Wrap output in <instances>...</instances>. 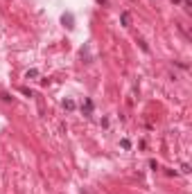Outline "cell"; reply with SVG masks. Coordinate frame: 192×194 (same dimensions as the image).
Listing matches in <instances>:
<instances>
[{
	"instance_id": "obj_6",
	"label": "cell",
	"mask_w": 192,
	"mask_h": 194,
	"mask_svg": "<svg viewBox=\"0 0 192 194\" xmlns=\"http://www.w3.org/2000/svg\"><path fill=\"white\" fill-rule=\"evenodd\" d=\"M183 7H186V11H188V14L192 11V5H190V0H183Z\"/></svg>"
},
{
	"instance_id": "obj_2",
	"label": "cell",
	"mask_w": 192,
	"mask_h": 194,
	"mask_svg": "<svg viewBox=\"0 0 192 194\" xmlns=\"http://www.w3.org/2000/svg\"><path fill=\"white\" fill-rule=\"evenodd\" d=\"M120 20H122V25L127 27V25H129V20H131V16H129L127 11H122V16H120Z\"/></svg>"
},
{
	"instance_id": "obj_3",
	"label": "cell",
	"mask_w": 192,
	"mask_h": 194,
	"mask_svg": "<svg viewBox=\"0 0 192 194\" xmlns=\"http://www.w3.org/2000/svg\"><path fill=\"white\" fill-rule=\"evenodd\" d=\"M63 109H66V111H73V109H75V102H73V99H66V102H63Z\"/></svg>"
},
{
	"instance_id": "obj_7",
	"label": "cell",
	"mask_w": 192,
	"mask_h": 194,
	"mask_svg": "<svg viewBox=\"0 0 192 194\" xmlns=\"http://www.w3.org/2000/svg\"><path fill=\"white\" fill-rule=\"evenodd\" d=\"M20 93H23V95H27V97H32V90H30V88H20Z\"/></svg>"
},
{
	"instance_id": "obj_5",
	"label": "cell",
	"mask_w": 192,
	"mask_h": 194,
	"mask_svg": "<svg viewBox=\"0 0 192 194\" xmlns=\"http://www.w3.org/2000/svg\"><path fill=\"white\" fill-rule=\"evenodd\" d=\"M90 111H93V102L86 99V115H90Z\"/></svg>"
},
{
	"instance_id": "obj_4",
	"label": "cell",
	"mask_w": 192,
	"mask_h": 194,
	"mask_svg": "<svg viewBox=\"0 0 192 194\" xmlns=\"http://www.w3.org/2000/svg\"><path fill=\"white\" fill-rule=\"evenodd\" d=\"M63 23H68V27H73V16H70V14H68V16L63 14Z\"/></svg>"
},
{
	"instance_id": "obj_1",
	"label": "cell",
	"mask_w": 192,
	"mask_h": 194,
	"mask_svg": "<svg viewBox=\"0 0 192 194\" xmlns=\"http://www.w3.org/2000/svg\"><path fill=\"white\" fill-rule=\"evenodd\" d=\"M39 75H41V72H39L36 68H30V70H27V75H25V77H27V79H36Z\"/></svg>"
}]
</instances>
